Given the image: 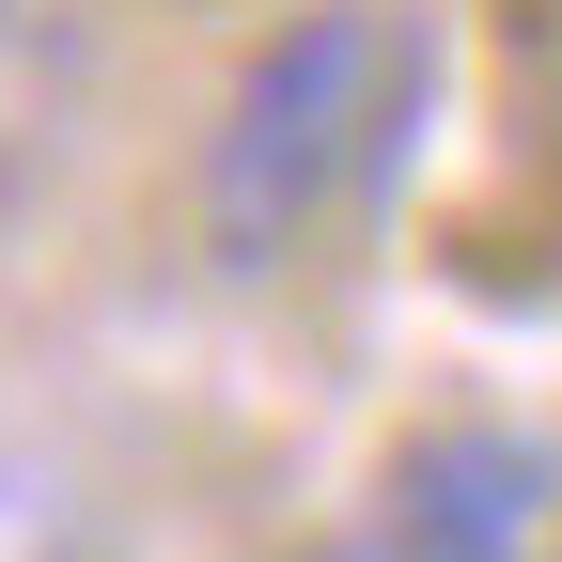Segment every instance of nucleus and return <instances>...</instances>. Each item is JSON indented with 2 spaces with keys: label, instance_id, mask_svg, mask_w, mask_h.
<instances>
[{
  "label": "nucleus",
  "instance_id": "1",
  "mask_svg": "<svg viewBox=\"0 0 562 562\" xmlns=\"http://www.w3.org/2000/svg\"><path fill=\"white\" fill-rule=\"evenodd\" d=\"M406 157V16L391 0H297L250 63L220 125H203V250L220 281L313 266V235Z\"/></svg>",
  "mask_w": 562,
  "mask_h": 562
},
{
  "label": "nucleus",
  "instance_id": "2",
  "mask_svg": "<svg viewBox=\"0 0 562 562\" xmlns=\"http://www.w3.org/2000/svg\"><path fill=\"white\" fill-rule=\"evenodd\" d=\"M360 562H562V438L531 422H422L391 438Z\"/></svg>",
  "mask_w": 562,
  "mask_h": 562
}]
</instances>
